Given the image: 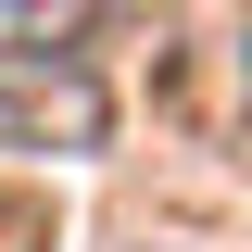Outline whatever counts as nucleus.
Wrapping results in <instances>:
<instances>
[{"mask_svg":"<svg viewBox=\"0 0 252 252\" xmlns=\"http://www.w3.org/2000/svg\"><path fill=\"white\" fill-rule=\"evenodd\" d=\"M240 76H252V38H240Z\"/></svg>","mask_w":252,"mask_h":252,"instance_id":"obj_1","label":"nucleus"}]
</instances>
